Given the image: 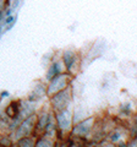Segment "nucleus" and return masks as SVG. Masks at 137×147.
Masks as SVG:
<instances>
[{
  "label": "nucleus",
  "instance_id": "1",
  "mask_svg": "<svg viewBox=\"0 0 137 147\" xmlns=\"http://www.w3.org/2000/svg\"><path fill=\"white\" fill-rule=\"evenodd\" d=\"M54 115H55V121L58 126L56 141L60 142L70 136L72 125H74V118H72V113L68 110V108L54 112Z\"/></svg>",
  "mask_w": 137,
  "mask_h": 147
},
{
  "label": "nucleus",
  "instance_id": "2",
  "mask_svg": "<svg viewBox=\"0 0 137 147\" xmlns=\"http://www.w3.org/2000/svg\"><path fill=\"white\" fill-rule=\"evenodd\" d=\"M95 121H97V118L95 117H86L83 119H81L80 121L74 123L70 136L72 139H76L79 141L87 142L91 139V135H92V130L94 127Z\"/></svg>",
  "mask_w": 137,
  "mask_h": 147
},
{
  "label": "nucleus",
  "instance_id": "3",
  "mask_svg": "<svg viewBox=\"0 0 137 147\" xmlns=\"http://www.w3.org/2000/svg\"><path fill=\"white\" fill-rule=\"evenodd\" d=\"M72 97H74V92H72V86H68L66 88L54 93L50 96L49 98V105L54 112H59V110L68 108V105L72 102Z\"/></svg>",
  "mask_w": 137,
  "mask_h": 147
},
{
  "label": "nucleus",
  "instance_id": "4",
  "mask_svg": "<svg viewBox=\"0 0 137 147\" xmlns=\"http://www.w3.org/2000/svg\"><path fill=\"white\" fill-rule=\"evenodd\" d=\"M60 58L64 63V66H65L66 71L75 77L76 74H79L80 71V65H81L80 53L74 48H67L61 53Z\"/></svg>",
  "mask_w": 137,
  "mask_h": 147
},
{
  "label": "nucleus",
  "instance_id": "5",
  "mask_svg": "<svg viewBox=\"0 0 137 147\" xmlns=\"http://www.w3.org/2000/svg\"><path fill=\"white\" fill-rule=\"evenodd\" d=\"M72 81H74V76L67 71L59 74V75H56L55 77H53L52 80L47 82V96L50 97L56 92L71 86Z\"/></svg>",
  "mask_w": 137,
  "mask_h": 147
},
{
  "label": "nucleus",
  "instance_id": "6",
  "mask_svg": "<svg viewBox=\"0 0 137 147\" xmlns=\"http://www.w3.org/2000/svg\"><path fill=\"white\" fill-rule=\"evenodd\" d=\"M105 139L109 142H111L113 146L127 147V142H129V140H130L129 127H125L122 125H115L107 134Z\"/></svg>",
  "mask_w": 137,
  "mask_h": 147
},
{
  "label": "nucleus",
  "instance_id": "7",
  "mask_svg": "<svg viewBox=\"0 0 137 147\" xmlns=\"http://www.w3.org/2000/svg\"><path fill=\"white\" fill-rule=\"evenodd\" d=\"M36 121H37V114H33V115L26 117L21 120L20 125L16 127V130L11 132V136L13 141L19 140L20 137L24 136H30L34 134V127H36Z\"/></svg>",
  "mask_w": 137,
  "mask_h": 147
},
{
  "label": "nucleus",
  "instance_id": "8",
  "mask_svg": "<svg viewBox=\"0 0 137 147\" xmlns=\"http://www.w3.org/2000/svg\"><path fill=\"white\" fill-rule=\"evenodd\" d=\"M64 71H66L65 66H64V63L61 60V58H55L50 61L49 66L47 69V72H45V81H50L53 77H55L59 74H61Z\"/></svg>",
  "mask_w": 137,
  "mask_h": 147
},
{
  "label": "nucleus",
  "instance_id": "9",
  "mask_svg": "<svg viewBox=\"0 0 137 147\" xmlns=\"http://www.w3.org/2000/svg\"><path fill=\"white\" fill-rule=\"evenodd\" d=\"M44 97H48L47 96V85L43 84V82H37V84L34 85L33 90L31 91V93L27 96V99H28L30 102L38 103Z\"/></svg>",
  "mask_w": 137,
  "mask_h": 147
},
{
  "label": "nucleus",
  "instance_id": "10",
  "mask_svg": "<svg viewBox=\"0 0 137 147\" xmlns=\"http://www.w3.org/2000/svg\"><path fill=\"white\" fill-rule=\"evenodd\" d=\"M21 105H20V114L22 118H26V117H30V115H33V114H37L38 112V103H33V102H30L28 99H20Z\"/></svg>",
  "mask_w": 137,
  "mask_h": 147
},
{
  "label": "nucleus",
  "instance_id": "11",
  "mask_svg": "<svg viewBox=\"0 0 137 147\" xmlns=\"http://www.w3.org/2000/svg\"><path fill=\"white\" fill-rule=\"evenodd\" d=\"M20 105H21L20 99L11 100V102L5 107V109H4V114H5V117L7 119H13V118L21 115L20 114Z\"/></svg>",
  "mask_w": 137,
  "mask_h": 147
},
{
  "label": "nucleus",
  "instance_id": "12",
  "mask_svg": "<svg viewBox=\"0 0 137 147\" xmlns=\"http://www.w3.org/2000/svg\"><path fill=\"white\" fill-rule=\"evenodd\" d=\"M56 139L52 136H48L45 134H40L36 139V146L37 147H53L56 145Z\"/></svg>",
  "mask_w": 137,
  "mask_h": 147
},
{
  "label": "nucleus",
  "instance_id": "13",
  "mask_svg": "<svg viewBox=\"0 0 137 147\" xmlns=\"http://www.w3.org/2000/svg\"><path fill=\"white\" fill-rule=\"evenodd\" d=\"M36 139H37V137L34 135L20 137L19 140L15 141V146H17V147H33V146H36Z\"/></svg>",
  "mask_w": 137,
  "mask_h": 147
},
{
  "label": "nucleus",
  "instance_id": "14",
  "mask_svg": "<svg viewBox=\"0 0 137 147\" xmlns=\"http://www.w3.org/2000/svg\"><path fill=\"white\" fill-rule=\"evenodd\" d=\"M119 115L125 117V118H132L134 115V108H132V103L124 102L119 105Z\"/></svg>",
  "mask_w": 137,
  "mask_h": 147
},
{
  "label": "nucleus",
  "instance_id": "15",
  "mask_svg": "<svg viewBox=\"0 0 137 147\" xmlns=\"http://www.w3.org/2000/svg\"><path fill=\"white\" fill-rule=\"evenodd\" d=\"M0 146H15V141L9 132H0Z\"/></svg>",
  "mask_w": 137,
  "mask_h": 147
},
{
  "label": "nucleus",
  "instance_id": "16",
  "mask_svg": "<svg viewBox=\"0 0 137 147\" xmlns=\"http://www.w3.org/2000/svg\"><path fill=\"white\" fill-rule=\"evenodd\" d=\"M15 22H16V16H15V15L5 16V20H4V26H9V25H15Z\"/></svg>",
  "mask_w": 137,
  "mask_h": 147
},
{
  "label": "nucleus",
  "instance_id": "17",
  "mask_svg": "<svg viewBox=\"0 0 137 147\" xmlns=\"http://www.w3.org/2000/svg\"><path fill=\"white\" fill-rule=\"evenodd\" d=\"M7 97H10V92L6 91V90H4L0 92V98H7Z\"/></svg>",
  "mask_w": 137,
  "mask_h": 147
},
{
  "label": "nucleus",
  "instance_id": "18",
  "mask_svg": "<svg viewBox=\"0 0 137 147\" xmlns=\"http://www.w3.org/2000/svg\"><path fill=\"white\" fill-rule=\"evenodd\" d=\"M132 123H135L137 125V112H135L134 115H132Z\"/></svg>",
  "mask_w": 137,
  "mask_h": 147
},
{
  "label": "nucleus",
  "instance_id": "19",
  "mask_svg": "<svg viewBox=\"0 0 137 147\" xmlns=\"http://www.w3.org/2000/svg\"><path fill=\"white\" fill-rule=\"evenodd\" d=\"M3 27H4V24L0 25V33H1V31H3Z\"/></svg>",
  "mask_w": 137,
  "mask_h": 147
}]
</instances>
